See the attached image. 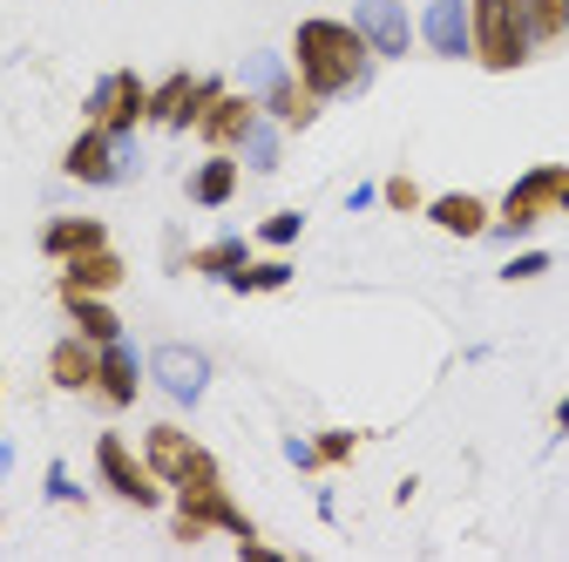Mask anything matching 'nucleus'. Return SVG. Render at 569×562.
I'll use <instances>...</instances> for the list:
<instances>
[{
	"mask_svg": "<svg viewBox=\"0 0 569 562\" xmlns=\"http://www.w3.org/2000/svg\"><path fill=\"white\" fill-rule=\"evenodd\" d=\"M292 76H299L319 102L367 96V89H373V48L360 41V28H352V21L306 14V21L292 28Z\"/></svg>",
	"mask_w": 569,
	"mask_h": 562,
	"instance_id": "1",
	"label": "nucleus"
},
{
	"mask_svg": "<svg viewBox=\"0 0 569 562\" xmlns=\"http://www.w3.org/2000/svg\"><path fill=\"white\" fill-rule=\"evenodd\" d=\"M549 218H569V163H536V170H522L516 183H509V197L495 203V224H488V238H536V224H549Z\"/></svg>",
	"mask_w": 569,
	"mask_h": 562,
	"instance_id": "2",
	"label": "nucleus"
},
{
	"mask_svg": "<svg viewBox=\"0 0 569 562\" xmlns=\"http://www.w3.org/2000/svg\"><path fill=\"white\" fill-rule=\"evenodd\" d=\"M468 28H475V61L488 76H516V68L536 54L529 0H468Z\"/></svg>",
	"mask_w": 569,
	"mask_h": 562,
	"instance_id": "3",
	"label": "nucleus"
},
{
	"mask_svg": "<svg viewBox=\"0 0 569 562\" xmlns=\"http://www.w3.org/2000/svg\"><path fill=\"white\" fill-rule=\"evenodd\" d=\"M244 89L258 96V109H264L284 136L312 129V122H319V109H326V102L292 76V61H278V54H251V61H244Z\"/></svg>",
	"mask_w": 569,
	"mask_h": 562,
	"instance_id": "4",
	"label": "nucleus"
},
{
	"mask_svg": "<svg viewBox=\"0 0 569 562\" xmlns=\"http://www.w3.org/2000/svg\"><path fill=\"white\" fill-rule=\"evenodd\" d=\"M136 170H142L136 136H109V129H89V122H82L76 143L61 150V177L82 183V190H116V183H129Z\"/></svg>",
	"mask_w": 569,
	"mask_h": 562,
	"instance_id": "5",
	"label": "nucleus"
},
{
	"mask_svg": "<svg viewBox=\"0 0 569 562\" xmlns=\"http://www.w3.org/2000/svg\"><path fill=\"white\" fill-rule=\"evenodd\" d=\"M142 461H150V474L170 488H190V481H218L224 468H218V454H210L190 428H177V420H157L150 434H142Z\"/></svg>",
	"mask_w": 569,
	"mask_h": 562,
	"instance_id": "6",
	"label": "nucleus"
},
{
	"mask_svg": "<svg viewBox=\"0 0 569 562\" xmlns=\"http://www.w3.org/2000/svg\"><path fill=\"white\" fill-rule=\"evenodd\" d=\"M82 122L109 129V136H136L142 122H150V82H142L136 68H109V76L89 89V102H82Z\"/></svg>",
	"mask_w": 569,
	"mask_h": 562,
	"instance_id": "7",
	"label": "nucleus"
},
{
	"mask_svg": "<svg viewBox=\"0 0 569 562\" xmlns=\"http://www.w3.org/2000/svg\"><path fill=\"white\" fill-rule=\"evenodd\" d=\"M96 474L116 502L129 509H163V481L150 474V461H142V448H129L122 434H96Z\"/></svg>",
	"mask_w": 569,
	"mask_h": 562,
	"instance_id": "8",
	"label": "nucleus"
},
{
	"mask_svg": "<svg viewBox=\"0 0 569 562\" xmlns=\"http://www.w3.org/2000/svg\"><path fill=\"white\" fill-rule=\"evenodd\" d=\"M142 373H150L157 393L177 400V407H197L210 393V353H203V345H190V339H163L157 353L142 360Z\"/></svg>",
	"mask_w": 569,
	"mask_h": 562,
	"instance_id": "9",
	"label": "nucleus"
},
{
	"mask_svg": "<svg viewBox=\"0 0 569 562\" xmlns=\"http://www.w3.org/2000/svg\"><path fill=\"white\" fill-rule=\"evenodd\" d=\"M224 96V82L218 76H190V68H170V76L150 89V122L157 129H170V136H183V129H197V116Z\"/></svg>",
	"mask_w": 569,
	"mask_h": 562,
	"instance_id": "10",
	"label": "nucleus"
},
{
	"mask_svg": "<svg viewBox=\"0 0 569 562\" xmlns=\"http://www.w3.org/2000/svg\"><path fill=\"white\" fill-rule=\"evenodd\" d=\"M177 509H183L190 522H203L210 535H231V542L258 535V529H251V515L238 509V495L224 488V474H218V481H190V488H177Z\"/></svg>",
	"mask_w": 569,
	"mask_h": 562,
	"instance_id": "11",
	"label": "nucleus"
},
{
	"mask_svg": "<svg viewBox=\"0 0 569 562\" xmlns=\"http://www.w3.org/2000/svg\"><path fill=\"white\" fill-rule=\"evenodd\" d=\"M352 28H360V41L373 48V61L413 54V14H407V0H360V8H352Z\"/></svg>",
	"mask_w": 569,
	"mask_h": 562,
	"instance_id": "12",
	"label": "nucleus"
},
{
	"mask_svg": "<svg viewBox=\"0 0 569 562\" xmlns=\"http://www.w3.org/2000/svg\"><path fill=\"white\" fill-rule=\"evenodd\" d=\"M258 116H264V109H258L251 89H224L218 102L197 116V143H203V150H238L244 136L258 129Z\"/></svg>",
	"mask_w": 569,
	"mask_h": 562,
	"instance_id": "13",
	"label": "nucleus"
},
{
	"mask_svg": "<svg viewBox=\"0 0 569 562\" xmlns=\"http://www.w3.org/2000/svg\"><path fill=\"white\" fill-rule=\"evenodd\" d=\"M413 34L427 41V54L441 61H475V28H468V0H427Z\"/></svg>",
	"mask_w": 569,
	"mask_h": 562,
	"instance_id": "14",
	"label": "nucleus"
},
{
	"mask_svg": "<svg viewBox=\"0 0 569 562\" xmlns=\"http://www.w3.org/2000/svg\"><path fill=\"white\" fill-rule=\"evenodd\" d=\"M109 413H129L136 400H142V360H136V345H122V339H109V345H96V387H89Z\"/></svg>",
	"mask_w": 569,
	"mask_h": 562,
	"instance_id": "15",
	"label": "nucleus"
},
{
	"mask_svg": "<svg viewBox=\"0 0 569 562\" xmlns=\"http://www.w3.org/2000/svg\"><path fill=\"white\" fill-rule=\"evenodd\" d=\"M420 210H427V224L448 231V238H488V224H495V203L475 197V190H441V197H427Z\"/></svg>",
	"mask_w": 569,
	"mask_h": 562,
	"instance_id": "16",
	"label": "nucleus"
},
{
	"mask_svg": "<svg viewBox=\"0 0 569 562\" xmlns=\"http://www.w3.org/2000/svg\"><path fill=\"white\" fill-rule=\"evenodd\" d=\"M238 183H244V163H238V150H210L190 177H183V197L197 203V210H224L231 197H238Z\"/></svg>",
	"mask_w": 569,
	"mask_h": 562,
	"instance_id": "17",
	"label": "nucleus"
},
{
	"mask_svg": "<svg viewBox=\"0 0 569 562\" xmlns=\"http://www.w3.org/2000/svg\"><path fill=\"white\" fill-rule=\"evenodd\" d=\"M122 278H129V264H122V251L116 244H96V251H82V258H61V285L54 292H122Z\"/></svg>",
	"mask_w": 569,
	"mask_h": 562,
	"instance_id": "18",
	"label": "nucleus"
},
{
	"mask_svg": "<svg viewBox=\"0 0 569 562\" xmlns=\"http://www.w3.org/2000/svg\"><path fill=\"white\" fill-rule=\"evenodd\" d=\"M48 387H61V393H89L96 387V345L82 332H61L48 345Z\"/></svg>",
	"mask_w": 569,
	"mask_h": 562,
	"instance_id": "19",
	"label": "nucleus"
},
{
	"mask_svg": "<svg viewBox=\"0 0 569 562\" xmlns=\"http://www.w3.org/2000/svg\"><path fill=\"white\" fill-rule=\"evenodd\" d=\"M96 244H109V224L102 218H82V210H68V218H48L41 224V251L61 264V258H82V251H96Z\"/></svg>",
	"mask_w": 569,
	"mask_h": 562,
	"instance_id": "20",
	"label": "nucleus"
},
{
	"mask_svg": "<svg viewBox=\"0 0 569 562\" xmlns=\"http://www.w3.org/2000/svg\"><path fill=\"white\" fill-rule=\"evenodd\" d=\"M61 312H68V332H82L89 345L122 339V319H116V305L102 292H61Z\"/></svg>",
	"mask_w": 569,
	"mask_h": 562,
	"instance_id": "21",
	"label": "nucleus"
},
{
	"mask_svg": "<svg viewBox=\"0 0 569 562\" xmlns=\"http://www.w3.org/2000/svg\"><path fill=\"white\" fill-rule=\"evenodd\" d=\"M224 285L244 292V299H264V292H284V285H292V264H284V258H244Z\"/></svg>",
	"mask_w": 569,
	"mask_h": 562,
	"instance_id": "22",
	"label": "nucleus"
},
{
	"mask_svg": "<svg viewBox=\"0 0 569 562\" xmlns=\"http://www.w3.org/2000/svg\"><path fill=\"white\" fill-rule=\"evenodd\" d=\"M244 258H251V238H210V244H197L183 258V271H197V278H231Z\"/></svg>",
	"mask_w": 569,
	"mask_h": 562,
	"instance_id": "23",
	"label": "nucleus"
},
{
	"mask_svg": "<svg viewBox=\"0 0 569 562\" xmlns=\"http://www.w3.org/2000/svg\"><path fill=\"white\" fill-rule=\"evenodd\" d=\"M278 157H284V129H278L271 116H258V129L238 143V163H244L251 177H271V170H278Z\"/></svg>",
	"mask_w": 569,
	"mask_h": 562,
	"instance_id": "24",
	"label": "nucleus"
},
{
	"mask_svg": "<svg viewBox=\"0 0 569 562\" xmlns=\"http://www.w3.org/2000/svg\"><path fill=\"white\" fill-rule=\"evenodd\" d=\"M529 41L536 48L569 41V0H529Z\"/></svg>",
	"mask_w": 569,
	"mask_h": 562,
	"instance_id": "25",
	"label": "nucleus"
},
{
	"mask_svg": "<svg viewBox=\"0 0 569 562\" xmlns=\"http://www.w3.org/2000/svg\"><path fill=\"white\" fill-rule=\"evenodd\" d=\"M251 238H258L264 251H292V244L306 238V210H271V218H264Z\"/></svg>",
	"mask_w": 569,
	"mask_h": 562,
	"instance_id": "26",
	"label": "nucleus"
},
{
	"mask_svg": "<svg viewBox=\"0 0 569 562\" xmlns=\"http://www.w3.org/2000/svg\"><path fill=\"white\" fill-rule=\"evenodd\" d=\"M312 454H319V468H346L352 454H360V434H352V428H326L312 441Z\"/></svg>",
	"mask_w": 569,
	"mask_h": 562,
	"instance_id": "27",
	"label": "nucleus"
},
{
	"mask_svg": "<svg viewBox=\"0 0 569 562\" xmlns=\"http://www.w3.org/2000/svg\"><path fill=\"white\" fill-rule=\"evenodd\" d=\"M380 203H387V210H400V218H413V210H420L427 197H420V183H413L407 170H393V177L380 183Z\"/></svg>",
	"mask_w": 569,
	"mask_h": 562,
	"instance_id": "28",
	"label": "nucleus"
},
{
	"mask_svg": "<svg viewBox=\"0 0 569 562\" xmlns=\"http://www.w3.org/2000/svg\"><path fill=\"white\" fill-rule=\"evenodd\" d=\"M542 271H549V251H516L502 264V285H529V278H542Z\"/></svg>",
	"mask_w": 569,
	"mask_h": 562,
	"instance_id": "29",
	"label": "nucleus"
},
{
	"mask_svg": "<svg viewBox=\"0 0 569 562\" xmlns=\"http://www.w3.org/2000/svg\"><path fill=\"white\" fill-rule=\"evenodd\" d=\"M48 502H68V509H82L89 495H82L76 481H68V468H48Z\"/></svg>",
	"mask_w": 569,
	"mask_h": 562,
	"instance_id": "30",
	"label": "nucleus"
},
{
	"mask_svg": "<svg viewBox=\"0 0 569 562\" xmlns=\"http://www.w3.org/2000/svg\"><path fill=\"white\" fill-rule=\"evenodd\" d=\"M203 535H210V529H203V522H190V515H183V509H170V542H183V549H197V542H203Z\"/></svg>",
	"mask_w": 569,
	"mask_h": 562,
	"instance_id": "31",
	"label": "nucleus"
},
{
	"mask_svg": "<svg viewBox=\"0 0 569 562\" xmlns=\"http://www.w3.org/2000/svg\"><path fill=\"white\" fill-rule=\"evenodd\" d=\"M284 461H292L299 474H319V454H312V441H284Z\"/></svg>",
	"mask_w": 569,
	"mask_h": 562,
	"instance_id": "32",
	"label": "nucleus"
},
{
	"mask_svg": "<svg viewBox=\"0 0 569 562\" xmlns=\"http://www.w3.org/2000/svg\"><path fill=\"white\" fill-rule=\"evenodd\" d=\"M8 474H14V448H8V441H0V481H8Z\"/></svg>",
	"mask_w": 569,
	"mask_h": 562,
	"instance_id": "33",
	"label": "nucleus"
},
{
	"mask_svg": "<svg viewBox=\"0 0 569 562\" xmlns=\"http://www.w3.org/2000/svg\"><path fill=\"white\" fill-rule=\"evenodd\" d=\"M556 434H569V393H562V407H556Z\"/></svg>",
	"mask_w": 569,
	"mask_h": 562,
	"instance_id": "34",
	"label": "nucleus"
}]
</instances>
